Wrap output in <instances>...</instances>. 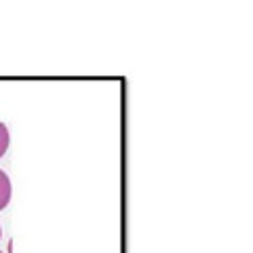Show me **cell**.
<instances>
[{"label":"cell","mask_w":253,"mask_h":253,"mask_svg":"<svg viewBox=\"0 0 253 253\" xmlns=\"http://www.w3.org/2000/svg\"><path fill=\"white\" fill-rule=\"evenodd\" d=\"M9 144H11L9 126H6L4 123H0V158L6 154V150H9Z\"/></svg>","instance_id":"2"},{"label":"cell","mask_w":253,"mask_h":253,"mask_svg":"<svg viewBox=\"0 0 253 253\" xmlns=\"http://www.w3.org/2000/svg\"><path fill=\"white\" fill-rule=\"evenodd\" d=\"M0 253H2V251H0Z\"/></svg>","instance_id":"4"},{"label":"cell","mask_w":253,"mask_h":253,"mask_svg":"<svg viewBox=\"0 0 253 253\" xmlns=\"http://www.w3.org/2000/svg\"><path fill=\"white\" fill-rule=\"evenodd\" d=\"M0 239H2V226H0Z\"/></svg>","instance_id":"3"},{"label":"cell","mask_w":253,"mask_h":253,"mask_svg":"<svg viewBox=\"0 0 253 253\" xmlns=\"http://www.w3.org/2000/svg\"><path fill=\"white\" fill-rule=\"evenodd\" d=\"M11 196H13V186H11V179L9 175L0 169V211L9 207L11 203Z\"/></svg>","instance_id":"1"}]
</instances>
